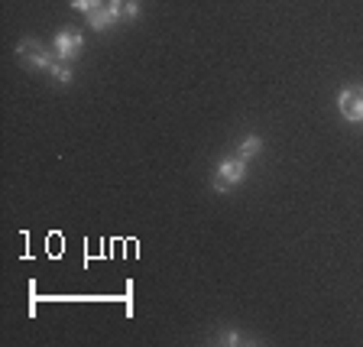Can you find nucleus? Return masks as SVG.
<instances>
[{
	"label": "nucleus",
	"mask_w": 363,
	"mask_h": 347,
	"mask_svg": "<svg viewBox=\"0 0 363 347\" xmlns=\"http://www.w3.org/2000/svg\"><path fill=\"white\" fill-rule=\"evenodd\" d=\"M247 159H240V156H227V159H220L218 163V172H214V179H211V185H214V192H230V189H237L243 179H247Z\"/></svg>",
	"instance_id": "nucleus-1"
},
{
	"label": "nucleus",
	"mask_w": 363,
	"mask_h": 347,
	"mask_svg": "<svg viewBox=\"0 0 363 347\" xmlns=\"http://www.w3.org/2000/svg\"><path fill=\"white\" fill-rule=\"evenodd\" d=\"M16 59H20L23 65H30L33 72H52V65H55V53H49L39 39H20Z\"/></svg>",
	"instance_id": "nucleus-2"
},
{
	"label": "nucleus",
	"mask_w": 363,
	"mask_h": 347,
	"mask_svg": "<svg viewBox=\"0 0 363 347\" xmlns=\"http://www.w3.org/2000/svg\"><path fill=\"white\" fill-rule=\"evenodd\" d=\"M337 107L344 121L363 123V84H350V88L337 91Z\"/></svg>",
	"instance_id": "nucleus-3"
},
{
	"label": "nucleus",
	"mask_w": 363,
	"mask_h": 347,
	"mask_svg": "<svg viewBox=\"0 0 363 347\" xmlns=\"http://www.w3.org/2000/svg\"><path fill=\"white\" fill-rule=\"evenodd\" d=\"M52 49H55V59L75 62V59H82V53H84V36L78 30H59Z\"/></svg>",
	"instance_id": "nucleus-4"
},
{
	"label": "nucleus",
	"mask_w": 363,
	"mask_h": 347,
	"mask_svg": "<svg viewBox=\"0 0 363 347\" xmlns=\"http://www.w3.org/2000/svg\"><path fill=\"white\" fill-rule=\"evenodd\" d=\"M107 7H111V13L117 16V23L136 20V16H140V0H107Z\"/></svg>",
	"instance_id": "nucleus-5"
},
{
	"label": "nucleus",
	"mask_w": 363,
	"mask_h": 347,
	"mask_svg": "<svg viewBox=\"0 0 363 347\" xmlns=\"http://www.w3.org/2000/svg\"><path fill=\"white\" fill-rule=\"evenodd\" d=\"M259 153H263V136H257V133H250V136H243V143L237 146V156L240 159H257Z\"/></svg>",
	"instance_id": "nucleus-6"
},
{
	"label": "nucleus",
	"mask_w": 363,
	"mask_h": 347,
	"mask_svg": "<svg viewBox=\"0 0 363 347\" xmlns=\"http://www.w3.org/2000/svg\"><path fill=\"white\" fill-rule=\"evenodd\" d=\"M113 23H117V16L111 13V7H101V10H94V13L88 16V26H91V30H98V33L101 30H111Z\"/></svg>",
	"instance_id": "nucleus-7"
},
{
	"label": "nucleus",
	"mask_w": 363,
	"mask_h": 347,
	"mask_svg": "<svg viewBox=\"0 0 363 347\" xmlns=\"http://www.w3.org/2000/svg\"><path fill=\"white\" fill-rule=\"evenodd\" d=\"M49 75H52L59 84H68V82H72V62L55 59V65H52V72H49Z\"/></svg>",
	"instance_id": "nucleus-8"
},
{
	"label": "nucleus",
	"mask_w": 363,
	"mask_h": 347,
	"mask_svg": "<svg viewBox=\"0 0 363 347\" xmlns=\"http://www.w3.org/2000/svg\"><path fill=\"white\" fill-rule=\"evenodd\" d=\"M101 7H107V0H72V10H78V13H84V16H91Z\"/></svg>",
	"instance_id": "nucleus-9"
},
{
	"label": "nucleus",
	"mask_w": 363,
	"mask_h": 347,
	"mask_svg": "<svg viewBox=\"0 0 363 347\" xmlns=\"http://www.w3.org/2000/svg\"><path fill=\"white\" fill-rule=\"evenodd\" d=\"M218 341H220V344H247V338H243L240 331H224Z\"/></svg>",
	"instance_id": "nucleus-10"
}]
</instances>
